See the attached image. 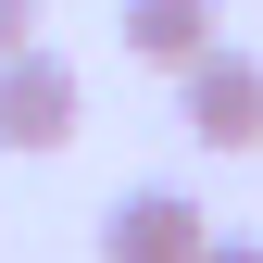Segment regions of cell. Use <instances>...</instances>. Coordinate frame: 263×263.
Here are the masks:
<instances>
[{"label":"cell","instance_id":"4","mask_svg":"<svg viewBox=\"0 0 263 263\" xmlns=\"http://www.w3.org/2000/svg\"><path fill=\"white\" fill-rule=\"evenodd\" d=\"M113 38H125V63H163V76H176L188 50H213V0H125Z\"/></svg>","mask_w":263,"mask_h":263},{"label":"cell","instance_id":"2","mask_svg":"<svg viewBox=\"0 0 263 263\" xmlns=\"http://www.w3.org/2000/svg\"><path fill=\"white\" fill-rule=\"evenodd\" d=\"M176 113H188V138L201 151H263V63L251 50H188L176 63Z\"/></svg>","mask_w":263,"mask_h":263},{"label":"cell","instance_id":"5","mask_svg":"<svg viewBox=\"0 0 263 263\" xmlns=\"http://www.w3.org/2000/svg\"><path fill=\"white\" fill-rule=\"evenodd\" d=\"M38 25H50L38 0H0V50H25V38H38Z\"/></svg>","mask_w":263,"mask_h":263},{"label":"cell","instance_id":"1","mask_svg":"<svg viewBox=\"0 0 263 263\" xmlns=\"http://www.w3.org/2000/svg\"><path fill=\"white\" fill-rule=\"evenodd\" d=\"M76 125H88V88H76V63H63L50 38L0 50V151H63Z\"/></svg>","mask_w":263,"mask_h":263},{"label":"cell","instance_id":"6","mask_svg":"<svg viewBox=\"0 0 263 263\" xmlns=\"http://www.w3.org/2000/svg\"><path fill=\"white\" fill-rule=\"evenodd\" d=\"M188 263H263V238H201Z\"/></svg>","mask_w":263,"mask_h":263},{"label":"cell","instance_id":"3","mask_svg":"<svg viewBox=\"0 0 263 263\" xmlns=\"http://www.w3.org/2000/svg\"><path fill=\"white\" fill-rule=\"evenodd\" d=\"M201 238H213V213L188 201V188H125L101 213V263H188Z\"/></svg>","mask_w":263,"mask_h":263}]
</instances>
